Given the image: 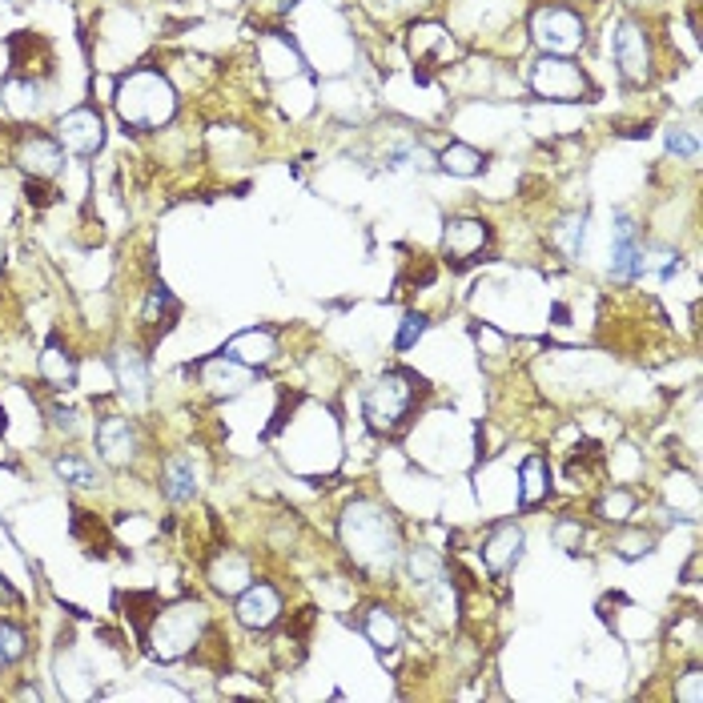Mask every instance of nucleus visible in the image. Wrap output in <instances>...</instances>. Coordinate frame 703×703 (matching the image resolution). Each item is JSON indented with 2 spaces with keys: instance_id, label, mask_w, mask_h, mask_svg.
I'll return each mask as SVG.
<instances>
[{
  "instance_id": "1",
  "label": "nucleus",
  "mask_w": 703,
  "mask_h": 703,
  "mask_svg": "<svg viewBox=\"0 0 703 703\" xmlns=\"http://www.w3.org/2000/svg\"><path fill=\"white\" fill-rule=\"evenodd\" d=\"M338 543L350 567L358 570L366 583H382L402 563V527L399 518L374 498H354L338 515Z\"/></svg>"
},
{
  "instance_id": "2",
  "label": "nucleus",
  "mask_w": 703,
  "mask_h": 703,
  "mask_svg": "<svg viewBox=\"0 0 703 703\" xmlns=\"http://www.w3.org/2000/svg\"><path fill=\"white\" fill-rule=\"evenodd\" d=\"M426 399H431V382L419 370L390 366L374 382L362 386V419L378 438H399L406 426L419 419Z\"/></svg>"
},
{
  "instance_id": "3",
  "label": "nucleus",
  "mask_w": 703,
  "mask_h": 703,
  "mask_svg": "<svg viewBox=\"0 0 703 703\" xmlns=\"http://www.w3.org/2000/svg\"><path fill=\"white\" fill-rule=\"evenodd\" d=\"M113 105H117V117L125 121L129 129L149 133V129H161L173 121V113H177V93H173L165 73L141 65V69H129V73L117 80Z\"/></svg>"
},
{
  "instance_id": "4",
  "label": "nucleus",
  "mask_w": 703,
  "mask_h": 703,
  "mask_svg": "<svg viewBox=\"0 0 703 703\" xmlns=\"http://www.w3.org/2000/svg\"><path fill=\"white\" fill-rule=\"evenodd\" d=\"M209 631V611L197 599H186V603L173 607H157L149 615L145 631H141V644H149V651L161 659V664H177L189 651H197V644Z\"/></svg>"
},
{
  "instance_id": "5",
  "label": "nucleus",
  "mask_w": 703,
  "mask_h": 703,
  "mask_svg": "<svg viewBox=\"0 0 703 703\" xmlns=\"http://www.w3.org/2000/svg\"><path fill=\"white\" fill-rule=\"evenodd\" d=\"M611 60H615V73L623 77V85L631 89H647L659 73V53H655V37L644 16H623L611 33Z\"/></svg>"
},
{
  "instance_id": "6",
  "label": "nucleus",
  "mask_w": 703,
  "mask_h": 703,
  "mask_svg": "<svg viewBox=\"0 0 703 703\" xmlns=\"http://www.w3.org/2000/svg\"><path fill=\"white\" fill-rule=\"evenodd\" d=\"M527 37L543 57H575L587 48V16L570 5H538L527 20Z\"/></svg>"
},
{
  "instance_id": "7",
  "label": "nucleus",
  "mask_w": 703,
  "mask_h": 703,
  "mask_svg": "<svg viewBox=\"0 0 703 703\" xmlns=\"http://www.w3.org/2000/svg\"><path fill=\"white\" fill-rule=\"evenodd\" d=\"M647 273V241L644 226L627 209H611V261L607 278L619 285H635Z\"/></svg>"
},
{
  "instance_id": "8",
  "label": "nucleus",
  "mask_w": 703,
  "mask_h": 703,
  "mask_svg": "<svg viewBox=\"0 0 703 703\" xmlns=\"http://www.w3.org/2000/svg\"><path fill=\"white\" fill-rule=\"evenodd\" d=\"M527 85H531L535 97L543 101H587L591 97V77L583 73V65H575L570 57H543L531 65L527 73Z\"/></svg>"
},
{
  "instance_id": "9",
  "label": "nucleus",
  "mask_w": 703,
  "mask_h": 703,
  "mask_svg": "<svg viewBox=\"0 0 703 703\" xmlns=\"http://www.w3.org/2000/svg\"><path fill=\"white\" fill-rule=\"evenodd\" d=\"M495 246V226L486 218H474V213H458V218H446L442 226V258L451 261L454 270L474 266L483 261Z\"/></svg>"
},
{
  "instance_id": "10",
  "label": "nucleus",
  "mask_w": 703,
  "mask_h": 703,
  "mask_svg": "<svg viewBox=\"0 0 703 703\" xmlns=\"http://www.w3.org/2000/svg\"><path fill=\"white\" fill-rule=\"evenodd\" d=\"M406 53H410L414 69H419V80H431V73H438V69H451V60L458 57V45L446 25L419 20L406 33Z\"/></svg>"
},
{
  "instance_id": "11",
  "label": "nucleus",
  "mask_w": 703,
  "mask_h": 703,
  "mask_svg": "<svg viewBox=\"0 0 703 703\" xmlns=\"http://www.w3.org/2000/svg\"><path fill=\"white\" fill-rule=\"evenodd\" d=\"M523 555H527V531L515 523V518H498L491 531H486L483 543H478V559H483V567L491 579H506L518 563H523Z\"/></svg>"
},
{
  "instance_id": "12",
  "label": "nucleus",
  "mask_w": 703,
  "mask_h": 703,
  "mask_svg": "<svg viewBox=\"0 0 703 703\" xmlns=\"http://www.w3.org/2000/svg\"><path fill=\"white\" fill-rule=\"evenodd\" d=\"M282 615H285V599H282L278 587L266 583V579L250 583L238 595V603H233V619H238L246 631H273L282 623Z\"/></svg>"
},
{
  "instance_id": "13",
  "label": "nucleus",
  "mask_w": 703,
  "mask_h": 703,
  "mask_svg": "<svg viewBox=\"0 0 703 703\" xmlns=\"http://www.w3.org/2000/svg\"><path fill=\"white\" fill-rule=\"evenodd\" d=\"M193 370H197V382L209 399H238V394H246L253 386V378H258V370L226 358V354H209V358H201Z\"/></svg>"
},
{
  "instance_id": "14",
  "label": "nucleus",
  "mask_w": 703,
  "mask_h": 703,
  "mask_svg": "<svg viewBox=\"0 0 703 703\" xmlns=\"http://www.w3.org/2000/svg\"><path fill=\"white\" fill-rule=\"evenodd\" d=\"M53 137L60 141V149L73 153V157H97V149L105 145V121H101L97 109L80 105L57 121Z\"/></svg>"
},
{
  "instance_id": "15",
  "label": "nucleus",
  "mask_w": 703,
  "mask_h": 703,
  "mask_svg": "<svg viewBox=\"0 0 703 703\" xmlns=\"http://www.w3.org/2000/svg\"><path fill=\"white\" fill-rule=\"evenodd\" d=\"M218 354H226V358L250 366V370H266V366H273L282 358V342H278V334H273L270 325H250V330L233 334V338L221 346Z\"/></svg>"
},
{
  "instance_id": "16",
  "label": "nucleus",
  "mask_w": 703,
  "mask_h": 703,
  "mask_svg": "<svg viewBox=\"0 0 703 703\" xmlns=\"http://www.w3.org/2000/svg\"><path fill=\"white\" fill-rule=\"evenodd\" d=\"M93 438H97V451L109 466H129L137 458V426L133 419L125 414H101L97 426H93Z\"/></svg>"
},
{
  "instance_id": "17",
  "label": "nucleus",
  "mask_w": 703,
  "mask_h": 703,
  "mask_svg": "<svg viewBox=\"0 0 703 703\" xmlns=\"http://www.w3.org/2000/svg\"><path fill=\"white\" fill-rule=\"evenodd\" d=\"M16 165L28 173V177H57L65 169V149H60L57 137L40 133V129H28L16 145Z\"/></svg>"
},
{
  "instance_id": "18",
  "label": "nucleus",
  "mask_w": 703,
  "mask_h": 703,
  "mask_svg": "<svg viewBox=\"0 0 703 703\" xmlns=\"http://www.w3.org/2000/svg\"><path fill=\"white\" fill-rule=\"evenodd\" d=\"M109 366H113L121 399H125L129 406H145L149 402V362H145V354H141L137 346H117Z\"/></svg>"
},
{
  "instance_id": "19",
  "label": "nucleus",
  "mask_w": 703,
  "mask_h": 703,
  "mask_svg": "<svg viewBox=\"0 0 703 703\" xmlns=\"http://www.w3.org/2000/svg\"><path fill=\"white\" fill-rule=\"evenodd\" d=\"M555 491V478H551V463H547L543 451H531L518 463V483H515V495H518V511L531 515L538 506L551 498Z\"/></svg>"
},
{
  "instance_id": "20",
  "label": "nucleus",
  "mask_w": 703,
  "mask_h": 703,
  "mask_svg": "<svg viewBox=\"0 0 703 703\" xmlns=\"http://www.w3.org/2000/svg\"><path fill=\"white\" fill-rule=\"evenodd\" d=\"M206 579H209V587L218 591V595L238 599L241 591H246V587L253 583L250 555H241V551H233V547H226V551H218V555H213V563L206 567Z\"/></svg>"
},
{
  "instance_id": "21",
  "label": "nucleus",
  "mask_w": 703,
  "mask_h": 703,
  "mask_svg": "<svg viewBox=\"0 0 703 703\" xmlns=\"http://www.w3.org/2000/svg\"><path fill=\"white\" fill-rule=\"evenodd\" d=\"M77 370L80 366L73 358V350L60 342V334H53V338L45 342V350H40V358H37L40 382H45L53 394H65V390H73L77 386Z\"/></svg>"
},
{
  "instance_id": "22",
  "label": "nucleus",
  "mask_w": 703,
  "mask_h": 703,
  "mask_svg": "<svg viewBox=\"0 0 703 703\" xmlns=\"http://www.w3.org/2000/svg\"><path fill=\"white\" fill-rule=\"evenodd\" d=\"M358 631L366 635V644L374 651H382V655L386 651H399V644H402V623L394 615V607H386V603H366Z\"/></svg>"
},
{
  "instance_id": "23",
  "label": "nucleus",
  "mask_w": 703,
  "mask_h": 703,
  "mask_svg": "<svg viewBox=\"0 0 703 703\" xmlns=\"http://www.w3.org/2000/svg\"><path fill=\"white\" fill-rule=\"evenodd\" d=\"M161 495L173 506L193 503V495H197V463H193V454L177 451L161 463Z\"/></svg>"
},
{
  "instance_id": "24",
  "label": "nucleus",
  "mask_w": 703,
  "mask_h": 703,
  "mask_svg": "<svg viewBox=\"0 0 703 703\" xmlns=\"http://www.w3.org/2000/svg\"><path fill=\"white\" fill-rule=\"evenodd\" d=\"M399 567L406 570V579H410V587L419 595H426V591L446 579V555L434 551V547H406Z\"/></svg>"
},
{
  "instance_id": "25",
  "label": "nucleus",
  "mask_w": 703,
  "mask_h": 703,
  "mask_svg": "<svg viewBox=\"0 0 703 703\" xmlns=\"http://www.w3.org/2000/svg\"><path fill=\"white\" fill-rule=\"evenodd\" d=\"M177 318H181V302L173 298V290H169L165 282H157V285L149 290V298H145V310H141V325H145V330L153 334L149 346L157 342Z\"/></svg>"
},
{
  "instance_id": "26",
  "label": "nucleus",
  "mask_w": 703,
  "mask_h": 703,
  "mask_svg": "<svg viewBox=\"0 0 703 703\" xmlns=\"http://www.w3.org/2000/svg\"><path fill=\"white\" fill-rule=\"evenodd\" d=\"M591 511H595L599 523H611V527L635 523V515H639V495H635V486L615 483V486H607V491L595 498V506H591Z\"/></svg>"
},
{
  "instance_id": "27",
  "label": "nucleus",
  "mask_w": 703,
  "mask_h": 703,
  "mask_svg": "<svg viewBox=\"0 0 703 703\" xmlns=\"http://www.w3.org/2000/svg\"><path fill=\"white\" fill-rule=\"evenodd\" d=\"M551 246L563 253L567 261H583L587 250V209H570L551 226Z\"/></svg>"
},
{
  "instance_id": "28",
  "label": "nucleus",
  "mask_w": 703,
  "mask_h": 703,
  "mask_svg": "<svg viewBox=\"0 0 703 703\" xmlns=\"http://www.w3.org/2000/svg\"><path fill=\"white\" fill-rule=\"evenodd\" d=\"M434 161H438V169L451 173V177H478V173L486 169V153L466 145V141H446Z\"/></svg>"
},
{
  "instance_id": "29",
  "label": "nucleus",
  "mask_w": 703,
  "mask_h": 703,
  "mask_svg": "<svg viewBox=\"0 0 703 703\" xmlns=\"http://www.w3.org/2000/svg\"><path fill=\"white\" fill-rule=\"evenodd\" d=\"M655 543H659L655 531H644V527H635V523H623V527H615V538H611V555H619V559H627V563H635V559H647L651 551H655Z\"/></svg>"
},
{
  "instance_id": "30",
  "label": "nucleus",
  "mask_w": 703,
  "mask_h": 703,
  "mask_svg": "<svg viewBox=\"0 0 703 703\" xmlns=\"http://www.w3.org/2000/svg\"><path fill=\"white\" fill-rule=\"evenodd\" d=\"M53 474L65 486H73V491H97L101 486L97 466L89 463V458H80V454H57L53 458Z\"/></svg>"
},
{
  "instance_id": "31",
  "label": "nucleus",
  "mask_w": 703,
  "mask_h": 703,
  "mask_svg": "<svg viewBox=\"0 0 703 703\" xmlns=\"http://www.w3.org/2000/svg\"><path fill=\"white\" fill-rule=\"evenodd\" d=\"M551 543L567 555H587V543H591V531L579 515H559L551 523Z\"/></svg>"
},
{
  "instance_id": "32",
  "label": "nucleus",
  "mask_w": 703,
  "mask_h": 703,
  "mask_svg": "<svg viewBox=\"0 0 703 703\" xmlns=\"http://www.w3.org/2000/svg\"><path fill=\"white\" fill-rule=\"evenodd\" d=\"M5 105L16 117H33L40 113V85L33 77H8L5 80Z\"/></svg>"
},
{
  "instance_id": "33",
  "label": "nucleus",
  "mask_w": 703,
  "mask_h": 703,
  "mask_svg": "<svg viewBox=\"0 0 703 703\" xmlns=\"http://www.w3.org/2000/svg\"><path fill=\"white\" fill-rule=\"evenodd\" d=\"M28 655V631L13 623V619H0V667H13Z\"/></svg>"
},
{
  "instance_id": "34",
  "label": "nucleus",
  "mask_w": 703,
  "mask_h": 703,
  "mask_svg": "<svg viewBox=\"0 0 703 703\" xmlns=\"http://www.w3.org/2000/svg\"><path fill=\"white\" fill-rule=\"evenodd\" d=\"M426 330H431V314H426V310H406L402 322H399V334H394V350H399V354H410L414 346L422 342Z\"/></svg>"
},
{
  "instance_id": "35",
  "label": "nucleus",
  "mask_w": 703,
  "mask_h": 703,
  "mask_svg": "<svg viewBox=\"0 0 703 703\" xmlns=\"http://www.w3.org/2000/svg\"><path fill=\"white\" fill-rule=\"evenodd\" d=\"M664 145L676 161H699V133L691 125H671L664 133Z\"/></svg>"
},
{
  "instance_id": "36",
  "label": "nucleus",
  "mask_w": 703,
  "mask_h": 703,
  "mask_svg": "<svg viewBox=\"0 0 703 703\" xmlns=\"http://www.w3.org/2000/svg\"><path fill=\"white\" fill-rule=\"evenodd\" d=\"M699 676H703V671H699V659H691V667L684 671V679L676 684V691H671V696H676V699H684V703H699V699H703Z\"/></svg>"
},
{
  "instance_id": "37",
  "label": "nucleus",
  "mask_w": 703,
  "mask_h": 703,
  "mask_svg": "<svg viewBox=\"0 0 703 703\" xmlns=\"http://www.w3.org/2000/svg\"><path fill=\"white\" fill-rule=\"evenodd\" d=\"M77 419H80V414L73 410V406H65V402H48V422H53V431H60V434H77Z\"/></svg>"
},
{
  "instance_id": "38",
  "label": "nucleus",
  "mask_w": 703,
  "mask_h": 703,
  "mask_svg": "<svg viewBox=\"0 0 703 703\" xmlns=\"http://www.w3.org/2000/svg\"><path fill=\"white\" fill-rule=\"evenodd\" d=\"M374 5H386V13H422L431 0H374Z\"/></svg>"
},
{
  "instance_id": "39",
  "label": "nucleus",
  "mask_w": 703,
  "mask_h": 703,
  "mask_svg": "<svg viewBox=\"0 0 703 703\" xmlns=\"http://www.w3.org/2000/svg\"><path fill=\"white\" fill-rule=\"evenodd\" d=\"M0 270H5V246H0Z\"/></svg>"
}]
</instances>
